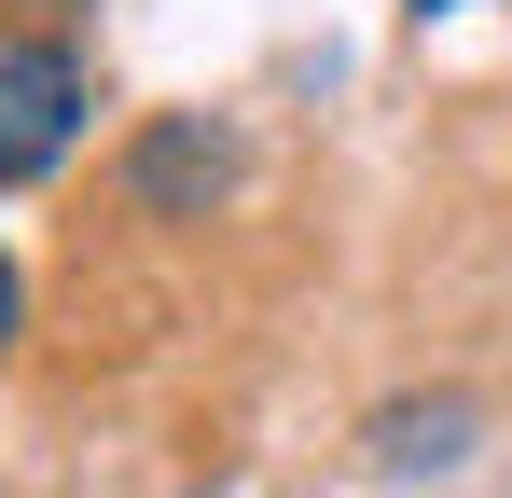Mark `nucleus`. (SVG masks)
Masks as SVG:
<instances>
[{
    "mask_svg": "<svg viewBox=\"0 0 512 498\" xmlns=\"http://www.w3.org/2000/svg\"><path fill=\"white\" fill-rule=\"evenodd\" d=\"M84 139V56L70 42H0V180H42Z\"/></svg>",
    "mask_w": 512,
    "mask_h": 498,
    "instance_id": "nucleus-1",
    "label": "nucleus"
},
{
    "mask_svg": "<svg viewBox=\"0 0 512 498\" xmlns=\"http://www.w3.org/2000/svg\"><path fill=\"white\" fill-rule=\"evenodd\" d=\"M457 429H471V402H402V415H388V429H374V443H388V471H443V457H457Z\"/></svg>",
    "mask_w": 512,
    "mask_h": 498,
    "instance_id": "nucleus-2",
    "label": "nucleus"
},
{
    "mask_svg": "<svg viewBox=\"0 0 512 498\" xmlns=\"http://www.w3.org/2000/svg\"><path fill=\"white\" fill-rule=\"evenodd\" d=\"M0 346H14V249H0Z\"/></svg>",
    "mask_w": 512,
    "mask_h": 498,
    "instance_id": "nucleus-3",
    "label": "nucleus"
},
{
    "mask_svg": "<svg viewBox=\"0 0 512 498\" xmlns=\"http://www.w3.org/2000/svg\"><path fill=\"white\" fill-rule=\"evenodd\" d=\"M416 14H457V0H416Z\"/></svg>",
    "mask_w": 512,
    "mask_h": 498,
    "instance_id": "nucleus-4",
    "label": "nucleus"
}]
</instances>
